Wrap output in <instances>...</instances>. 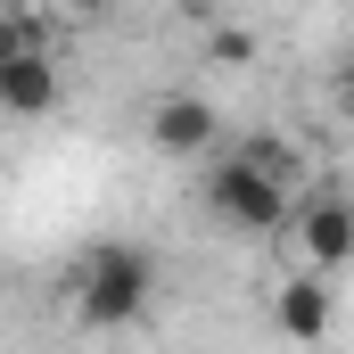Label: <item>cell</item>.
I'll return each instance as SVG.
<instances>
[{
	"instance_id": "1",
	"label": "cell",
	"mask_w": 354,
	"mask_h": 354,
	"mask_svg": "<svg viewBox=\"0 0 354 354\" xmlns=\"http://www.w3.org/2000/svg\"><path fill=\"white\" fill-rule=\"evenodd\" d=\"M206 214L223 231H239V239H280V231H297V189L231 149V157L206 165Z\"/></svg>"
},
{
	"instance_id": "2",
	"label": "cell",
	"mask_w": 354,
	"mask_h": 354,
	"mask_svg": "<svg viewBox=\"0 0 354 354\" xmlns=\"http://www.w3.org/2000/svg\"><path fill=\"white\" fill-rule=\"evenodd\" d=\"M149 297H157V264H149V248H99L75 280V313H83L91 330H132L140 313H149Z\"/></svg>"
},
{
	"instance_id": "3",
	"label": "cell",
	"mask_w": 354,
	"mask_h": 354,
	"mask_svg": "<svg viewBox=\"0 0 354 354\" xmlns=\"http://www.w3.org/2000/svg\"><path fill=\"white\" fill-rule=\"evenodd\" d=\"M149 149L157 157H214L223 149V115H214V99H198V91H165L157 107H149Z\"/></svg>"
},
{
	"instance_id": "4",
	"label": "cell",
	"mask_w": 354,
	"mask_h": 354,
	"mask_svg": "<svg viewBox=\"0 0 354 354\" xmlns=\"http://www.w3.org/2000/svg\"><path fill=\"white\" fill-rule=\"evenodd\" d=\"M297 248L313 272H346L354 264V198L346 189H313L297 206Z\"/></svg>"
},
{
	"instance_id": "5",
	"label": "cell",
	"mask_w": 354,
	"mask_h": 354,
	"mask_svg": "<svg viewBox=\"0 0 354 354\" xmlns=\"http://www.w3.org/2000/svg\"><path fill=\"white\" fill-rule=\"evenodd\" d=\"M58 91H66V66L50 58V41H8V58H0V107L8 115H50Z\"/></svg>"
},
{
	"instance_id": "6",
	"label": "cell",
	"mask_w": 354,
	"mask_h": 354,
	"mask_svg": "<svg viewBox=\"0 0 354 354\" xmlns=\"http://www.w3.org/2000/svg\"><path fill=\"white\" fill-rule=\"evenodd\" d=\"M338 272H297L280 297H272V330L280 338H297V346H313V338H330V322H338V288H330Z\"/></svg>"
},
{
	"instance_id": "7",
	"label": "cell",
	"mask_w": 354,
	"mask_h": 354,
	"mask_svg": "<svg viewBox=\"0 0 354 354\" xmlns=\"http://www.w3.org/2000/svg\"><path fill=\"white\" fill-rule=\"evenodd\" d=\"M239 157H256L264 174L297 181V140H288V132H248V140H239Z\"/></svg>"
},
{
	"instance_id": "8",
	"label": "cell",
	"mask_w": 354,
	"mask_h": 354,
	"mask_svg": "<svg viewBox=\"0 0 354 354\" xmlns=\"http://www.w3.org/2000/svg\"><path fill=\"white\" fill-rule=\"evenodd\" d=\"M330 107H338V115H346V124H354V58H346V66H338V75H330Z\"/></svg>"
},
{
	"instance_id": "9",
	"label": "cell",
	"mask_w": 354,
	"mask_h": 354,
	"mask_svg": "<svg viewBox=\"0 0 354 354\" xmlns=\"http://www.w3.org/2000/svg\"><path fill=\"white\" fill-rule=\"evenodd\" d=\"M50 8H58V17H99L107 0H50Z\"/></svg>"
}]
</instances>
